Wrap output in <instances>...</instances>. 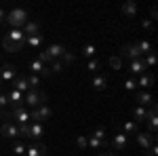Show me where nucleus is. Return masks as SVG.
Listing matches in <instances>:
<instances>
[{
	"instance_id": "obj_17",
	"label": "nucleus",
	"mask_w": 158,
	"mask_h": 156,
	"mask_svg": "<svg viewBox=\"0 0 158 156\" xmlns=\"http://www.w3.org/2000/svg\"><path fill=\"white\" fill-rule=\"evenodd\" d=\"M2 47H4V51H9V53H17V51H21V48L25 47V44H17V42H13L11 38H2Z\"/></svg>"
},
{
	"instance_id": "obj_37",
	"label": "nucleus",
	"mask_w": 158,
	"mask_h": 156,
	"mask_svg": "<svg viewBox=\"0 0 158 156\" xmlns=\"http://www.w3.org/2000/svg\"><path fill=\"white\" fill-rule=\"evenodd\" d=\"M76 145H78V148H89V137H85V135H78Z\"/></svg>"
},
{
	"instance_id": "obj_1",
	"label": "nucleus",
	"mask_w": 158,
	"mask_h": 156,
	"mask_svg": "<svg viewBox=\"0 0 158 156\" xmlns=\"http://www.w3.org/2000/svg\"><path fill=\"white\" fill-rule=\"evenodd\" d=\"M6 21L11 23L13 30H19V27H23L27 23V13L23 9H13V11L6 13Z\"/></svg>"
},
{
	"instance_id": "obj_12",
	"label": "nucleus",
	"mask_w": 158,
	"mask_h": 156,
	"mask_svg": "<svg viewBox=\"0 0 158 156\" xmlns=\"http://www.w3.org/2000/svg\"><path fill=\"white\" fill-rule=\"evenodd\" d=\"M47 154V145L44 144H32L30 148H25V156H44Z\"/></svg>"
},
{
	"instance_id": "obj_42",
	"label": "nucleus",
	"mask_w": 158,
	"mask_h": 156,
	"mask_svg": "<svg viewBox=\"0 0 158 156\" xmlns=\"http://www.w3.org/2000/svg\"><path fill=\"white\" fill-rule=\"evenodd\" d=\"M63 59H65V63H72V61H74V55L65 51V53H63Z\"/></svg>"
},
{
	"instance_id": "obj_33",
	"label": "nucleus",
	"mask_w": 158,
	"mask_h": 156,
	"mask_svg": "<svg viewBox=\"0 0 158 156\" xmlns=\"http://www.w3.org/2000/svg\"><path fill=\"white\" fill-rule=\"evenodd\" d=\"M99 68H101V65H99V61H97V59H91L89 63H86V70H89V72H93V74H97V72H99Z\"/></svg>"
},
{
	"instance_id": "obj_21",
	"label": "nucleus",
	"mask_w": 158,
	"mask_h": 156,
	"mask_svg": "<svg viewBox=\"0 0 158 156\" xmlns=\"http://www.w3.org/2000/svg\"><path fill=\"white\" fill-rule=\"evenodd\" d=\"M13 84H15L13 89L19 91V93H27V91H30V89H27V82H25V76H17V78L13 80Z\"/></svg>"
},
{
	"instance_id": "obj_3",
	"label": "nucleus",
	"mask_w": 158,
	"mask_h": 156,
	"mask_svg": "<svg viewBox=\"0 0 158 156\" xmlns=\"http://www.w3.org/2000/svg\"><path fill=\"white\" fill-rule=\"evenodd\" d=\"M9 118H15L17 124H30V112L23 108V106H17V108H11V114H9Z\"/></svg>"
},
{
	"instance_id": "obj_5",
	"label": "nucleus",
	"mask_w": 158,
	"mask_h": 156,
	"mask_svg": "<svg viewBox=\"0 0 158 156\" xmlns=\"http://www.w3.org/2000/svg\"><path fill=\"white\" fill-rule=\"evenodd\" d=\"M51 116V108L49 106H38L34 112H30V120H34V122H42V120H47Z\"/></svg>"
},
{
	"instance_id": "obj_43",
	"label": "nucleus",
	"mask_w": 158,
	"mask_h": 156,
	"mask_svg": "<svg viewBox=\"0 0 158 156\" xmlns=\"http://www.w3.org/2000/svg\"><path fill=\"white\" fill-rule=\"evenodd\" d=\"M143 27H146V30H150V27H152V19H143Z\"/></svg>"
},
{
	"instance_id": "obj_11",
	"label": "nucleus",
	"mask_w": 158,
	"mask_h": 156,
	"mask_svg": "<svg viewBox=\"0 0 158 156\" xmlns=\"http://www.w3.org/2000/svg\"><path fill=\"white\" fill-rule=\"evenodd\" d=\"M44 135V127L40 124V122H32L30 127H27V137L30 139H40Z\"/></svg>"
},
{
	"instance_id": "obj_27",
	"label": "nucleus",
	"mask_w": 158,
	"mask_h": 156,
	"mask_svg": "<svg viewBox=\"0 0 158 156\" xmlns=\"http://www.w3.org/2000/svg\"><path fill=\"white\" fill-rule=\"evenodd\" d=\"M93 86H95L97 91H103V89L108 86V78H106V76H93Z\"/></svg>"
},
{
	"instance_id": "obj_26",
	"label": "nucleus",
	"mask_w": 158,
	"mask_h": 156,
	"mask_svg": "<svg viewBox=\"0 0 158 156\" xmlns=\"http://www.w3.org/2000/svg\"><path fill=\"white\" fill-rule=\"evenodd\" d=\"M25 44L27 47H32V48H36L42 44V34H34V36H27L25 38Z\"/></svg>"
},
{
	"instance_id": "obj_20",
	"label": "nucleus",
	"mask_w": 158,
	"mask_h": 156,
	"mask_svg": "<svg viewBox=\"0 0 158 156\" xmlns=\"http://www.w3.org/2000/svg\"><path fill=\"white\" fill-rule=\"evenodd\" d=\"M6 38H11L13 42H17V44H25V34L21 30H11V32L6 34Z\"/></svg>"
},
{
	"instance_id": "obj_23",
	"label": "nucleus",
	"mask_w": 158,
	"mask_h": 156,
	"mask_svg": "<svg viewBox=\"0 0 158 156\" xmlns=\"http://www.w3.org/2000/svg\"><path fill=\"white\" fill-rule=\"evenodd\" d=\"M133 118H135V122H146L148 120V110L141 108V106H137L135 112H133Z\"/></svg>"
},
{
	"instance_id": "obj_8",
	"label": "nucleus",
	"mask_w": 158,
	"mask_h": 156,
	"mask_svg": "<svg viewBox=\"0 0 158 156\" xmlns=\"http://www.w3.org/2000/svg\"><path fill=\"white\" fill-rule=\"evenodd\" d=\"M0 78H2L4 82H13V80L17 78V72H15V65H11V63L2 65V70H0Z\"/></svg>"
},
{
	"instance_id": "obj_40",
	"label": "nucleus",
	"mask_w": 158,
	"mask_h": 156,
	"mask_svg": "<svg viewBox=\"0 0 158 156\" xmlns=\"http://www.w3.org/2000/svg\"><path fill=\"white\" fill-rule=\"evenodd\" d=\"M27 127L30 124H19V137H27Z\"/></svg>"
},
{
	"instance_id": "obj_24",
	"label": "nucleus",
	"mask_w": 158,
	"mask_h": 156,
	"mask_svg": "<svg viewBox=\"0 0 158 156\" xmlns=\"http://www.w3.org/2000/svg\"><path fill=\"white\" fill-rule=\"evenodd\" d=\"M25 82H27V89H30V91H38L40 76H36V74H30V76H25Z\"/></svg>"
},
{
	"instance_id": "obj_46",
	"label": "nucleus",
	"mask_w": 158,
	"mask_h": 156,
	"mask_svg": "<svg viewBox=\"0 0 158 156\" xmlns=\"http://www.w3.org/2000/svg\"><path fill=\"white\" fill-rule=\"evenodd\" d=\"M0 114H2V110H0Z\"/></svg>"
},
{
	"instance_id": "obj_13",
	"label": "nucleus",
	"mask_w": 158,
	"mask_h": 156,
	"mask_svg": "<svg viewBox=\"0 0 158 156\" xmlns=\"http://www.w3.org/2000/svg\"><path fill=\"white\" fill-rule=\"evenodd\" d=\"M6 99H9V103H11L13 108L23 106V93H19V91H15V89H11V91L6 93Z\"/></svg>"
},
{
	"instance_id": "obj_25",
	"label": "nucleus",
	"mask_w": 158,
	"mask_h": 156,
	"mask_svg": "<svg viewBox=\"0 0 158 156\" xmlns=\"http://www.w3.org/2000/svg\"><path fill=\"white\" fill-rule=\"evenodd\" d=\"M122 133H124V135H135V133H139L137 131V122H135V120H127V122L122 124Z\"/></svg>"
},
{
	"instance_id": "obj_16",
	"label": "nucleus",
	"mask_w": 158,
	"mask_h": 156,
	"mask_svg": "<svg viewBox=\"0 0 158 156\" xmlns=\"http://www.w3.org/2000/svg\"><path fill=\"white\" fill-rule=\"evenodd\" d=\"M135 99H137V103H139L141 108H146V106H152V101H154V99H152V95H150L148 91H139V93L135 95Z\"/></svg>"
},
{
	"instance_id": "obj_19",
	"label": "nucleus",
	"mask_w": 158,
	"mask_h": 156,
	"mask_svg": "<svg viewBox=\"0 0 158 156\" xmlns=\"http://www.w3.org/2000/svg\"><path fill=\"white\" fill-rule=\"evenodd\" d=\"M47 53H49L53 59H59V57H63V53H65V47L63 44H51L47 48Z\"/></svg>"
},
{
	"instance_id": "obj_4",
	"label": "nucleus",
	"mask_w": 158,
	"mask_h": 156,
	"mask_svg": "<svg viewBox=\"0 0 158 156\" xmlns=\"http://www.w3.org/2000/svg\"><path fill=\"white\" fill-rule=\"evenodd\" d=\"M0 133H2V137L15 139V137H19V124H17V122H13V120L9 118L2 127H0Z\"/></svg>"
},
{
	"instance_id": "obj_41",
	"label": "nucleus",
	"mask_w": 158,
	"mask_h": 156,
	"mask_svg": "<svg viewBox=\"0 0 158 156\" xmlns=\"http://www.w3.org/2000/svg\"><path fill=\"white\" fill-rule=\"evenodd\" d=\"M9 106V99H6V93H0V108Z\"/></svg>"
},
{
	"instance_id": "obj_30",
	"label": "nucleus",
	"mask_w": 158,
	"mask_h": 156,
	"mask_svg": "<svg viewBox=\"0 0 158 156\" xmlns=\"http://www.w3.org/2000/svg\"><path fill=\"white\" fill-rule=\"evenodd\" d=\"M137 48H139V53H141V57H143V55H148V53H152V44H150L148 40H141V42L137 44Z\"/></svg>"
},
{
	"instance_id": "obj_28",
	"label": "nucleus",
	"mask_w": 158,
	"mask_h": 156,
	"mask_svg": "<svg viewBox=\"0 0 158 156\" xmlns=\"http://www.w3.org/2000/svg\"><path fill=\"white\" fill-rule=\"evenodd\" d=\"M122 13H124V15H129V17H133L135 13H137V4L131 2V0H129V2H124V4H122Z\"/></svg>"
},
{
	"instance_id": "obj_14",
	"label": "nucleus",
	"mask_w": 158,
	"mask_h": 156,
	"mask_svg": "<svg viewBox=\"0 0 158 156\" xmlns=\"http://www.w3.org/2000/svg\"><path fill=\"white\" fill-rule=\"evenodd\" d=\"M148 127H150V133L154 135L156 133V127H158V116H156V106L152 103V108H150V112H148Z\"/></svg>"
},
{
	"instance_id": "obj_6",
	"label": "nucleus",
	"mask_w": 158,
	"mask_h": 156,
	"mask_svg": "<svg viewBox=\"0 0 158 156\" xmlns=\"http://www.w3.org/2000/svg\"><path fill=\"white\" fill-rule=\"evenodd\" d=\"M27 68H30V72L32 74H36V76H49V68L42 63V61H38V59H32L30 63H27Z\"/></svg>"
},
{
	"instance_id": "obj_44",
	"label": "nucleus",
	"mask_w": 158,
	"mask_h": 156,
	"mask_svg": "<svg viewBox=\"0 0 158 156\" xmlns=\"http://www.w3.org/2000/svg\"><path fill=\"white\" fill-rule=\"evenodd\" d=\"M4 21H6V11L0 9V23H4Z\"/></svg>"
},
{
	"instance_id": "obj_22",
	"label": "nucleus",
	"mask_w": 158,
	"mask_h": 156,
	"mask_svg": "<svg viewBox=\"0 0 158 156\" xmlns=\"http://www.w3.org/2000/svg\"><path fill=\"white\" fill-rule=\"evenodd\" d=\"M152 84H154V76H152V74H141L139 80H137V86H141V89H148V86H152Z\"/></svg>"
},
{
	"instance_id": "obj_38",
	"label": "nucleus",
	"mask_w": 158,
	"mask_h": 156,
	"mask_svg": "<svg viewBox=\"0 0 158 156\" xmlns=\"http://www.w3.org/2000/svg\"><path fill=\"white\" fill-rule=\"evenodd\" d=\"M93 137H97V139H106V137H108V133H106V129H103V127H99V129H95Z\"/></svg>"
},
{
	"instance_id": "obj_18",
	"label": "nucleus",
	"mask_w": 158,
	"mask_h": 156,
	"mask_svg": "<svg viewBox=\"0 0 158 156\" xmlns=\"http://www.w3.org/2000/svg\"><path fill=\"white\" fill-rule=\"evenodd\" d=\"M25 34V38L27 36H34V34H40V25L36 23V21H27V23L23 25V30H21Z\"/></svg>"
},
{
	"instance_id": "obj_45",
	"label": "nucleus",
	"mask_w": 158,
	"mask_h": 156,
	"mask_svg": "<svg viewBox=\"0 0 158 156\" xmlns=\"http://www.w3.org/2000/svg\"><path fill=\"white\" fill-rule=\"evenodd\" d=\"M103 156H114V154H112V152H106V154H103Z\"/></svg>"
},
{
	"instance_id": "obj_10",
	"label": "nucleus",
	"mask_w": 158,
	"mask_h": 156,
	"mask_svg": "<svg viewBox=\"0 0 158 156\" xmlns=\"http://www.w3.org/2000/svg\"><path fill=\"white\" fill-rule=\"evenodd\" d=\"M135 137H137V144L141 145L143 150H148L150 145H154V135L152 133H135Z\"/></svg>"
},
{
	"instance_id": "obj_7",
	"label": "nucleus",
	"mask_w": 158,
	"mask_h": 156,
	"mask_svg": "<svg viewBox=\"0 0 158 156\" xmlns=\"http://www.w3.org/2000/svg\"><path fill=\"white\" fill-rule=\"evenodd\" d=\"M124 59L133 61V59H139L141 57V53H139V48H137V44H127V47H122V53H120Z\"/></svg>"
},
{
	"instance_id": "obj_36",
	"label": "nucleus",
	"mask_w": 158,
	"mask_h": 156,
	"mask_svg": "<svg viewBox=\"0 0 158 156\" xmlns=\"http://www.w3.org/2000/svg\"><path fill=\"white\" fill-rule=\"evenodd\" d=\"M110 65H112L114 70H120L122 68V59L120 57H110Z\"/></svg>"
},
{
	"instance_id": "obj_31",
	"label": "nucleus",
	"mask_w": 158,
	"mask_h": 156,
	"mask_svg": "<svg viewBox=\"0 0 158 156\" xmlns=\"http://www.w3.org/2000/svg\"><path fill=\"white\" fill-rule=\"evenodd\" d=\"M95 53H97L95 44H86V47L82 48V55H85V57H89V59H93V57H95Z\"/></svg>"
},
{
	"instance_id": "obj_9",
	"label": "nucleus",
	"mask_w": 158,
	"mask_h": 156,
	"mask_svg": "<svg viewBox=\"0 0 158 156\" xmlns=\"http://www.w3.org/2000/svg\"><path fill=\"white\" fill-rule=\"evenodd\" d=\"M127 144H129V135H124V133H116V135H112V145H114L118 152L124 150Z\"/></svg>"
},
{
	"instance_id": "obj_35",
	"label": "nucleus",
	"mask_w": 158,
	"mask_h": 156,
	"mask_svg": "<svg viewBox=\"0 0 158 156\" xmlns=\"http://www.w3.org/2000/svg\"><path fill=\"white\" fill-rule=\"evenodd\" d=\"M143 63H146V68L154 65V63H156V55H154V53H148L146 57H143Z\"/></svg>"
},
{
	"instance_id": "obj_29",
	"label": "nucleus",
	"mask_w": 158,
	"mask_h": 156,
	"mask_svg": "<svg viewBox=\"0 0 158 156\" xmlns=\"http://www.w3.org/2000/svg\"><path fill=\"white\" fill-rule=\"evenodd\" d=\"M89 145L91 148H95V150H99V148H106L108 145V139H97V137H89Z\"/></svg>"
},
{
	"instance_id": "obj_32",
	"label": "nucleus",
	"mask_w": 158,
	"mask_h": 156,
	"mask_svg": "<svg viewBox=\"0 0 158 156\" xmlns=\"http://www.w3.org/2000/svg\"><path fill=\"white\" fill-rule=\"evenodd\" d=\"M63 68H65V65H63V61H59V59H55V61H53V63H51L49 72H51V74H53V72H61V70H63Z\"/></svg>"
},
{
	"instance_id": "obj_39",
	"label": "nucleus",
	"mask_w": 158,
	"mask_h": 156,
	"mask_svg": "<svg viewBox=\"0 0 158 156\" xmlns=\"http://www.w3.org/2000/svg\"><path fill=\"white\" fill-rule=\"evenodd\" d=\"M124 89H127V91H135V89H137V82H135L133 78H127V82H124Z\"/></svg>"
},
{
	"instance_id": "obj_34",
	"label": "nucleus",
	"mask_w": 158,
	"mask_h": 156,
	"mask_svg": "<svg viewBox=\"0 0 158 156\" xmlns=\"http://www.w3.org/2000/svg\"><path fill=\"white\" fill-rule=\"evenodd\" d=\"M13 154L15 156H23L25 154V145L21 144V141H17V144L13 145Z\"/></svg>"
},
{
	"instance_id": "obj_15",
	"label": "nucleus",
	"mask_w": 158,
	"mask_h": 156,
	"mask_svg": "<svg viewBox=\"0 0 158 156\" xmlns=\"http://www.w3.org/2000/svg\"><path fill=\"white\" fill-rule=\"evenodd\" d=\"M129 72H131V74H146V63H143V57L129 61Z\"/></svg>"
},
{
	"instance_id": "obj_2",
	"label": "nucleus",
	"mask_w": 158,
	"mask_h": 156,
	"mask_svg": "<svg viewBox=\"0 0 158 156\" xmlns=\"http://www.w3.org/2000/svg\"><path fill=\"white\" fill-rule=\"evenodd\" d=\"M23 103L34 106V108H38V106H47V95L40 93V91H27V93L23 95Z\"/></svg>"
}]
</instances>
